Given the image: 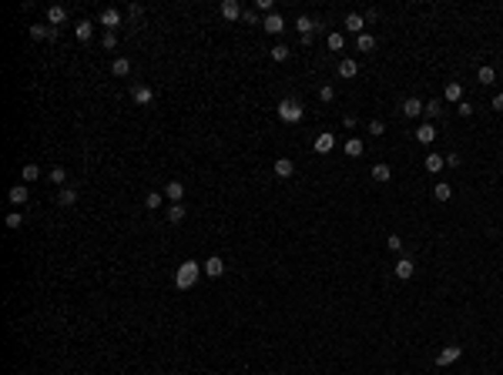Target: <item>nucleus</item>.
<instances>
[{
	"instance_id": "nucleus-33",
	"label": "nucleus",
	"mask_w": 503,
	"mask_h": 375,
	"mask_svg": "<svg viewBox=\"0 0 503 375\" xmlns=\"http://www.w3.org/2000/svg\"><path fill=\"white\" fill-rule=\"evenodd\" d=\"M20 178H24V181H37L40 168H37V164H24V168H20Z\"/></svg>"
},
{
	"instance_id": "nucleus-46",
	"label": "nucleus",
	"mask_w": 503,
	"mask_h": 375,
	"mask_svg": "<svg viewBox=\"0 0 503 375\" xmlns=\"http://www.w3.org/2000/svg\"><path fill=\"white\" fill-rule=\"evenodd\" d=\"M446 164H449V168H460V154L449 151V154H446Z\"/></svg>"
},
{
	"instance_id": "nucleus-28",
	"label": "nucleus",
	"mask_w": 503,
	"mask_h": 375,
	"mask_svg": "<svg viewBox=\"0 0 503 375\" xmlns=\"http://www.w3.org/2000/svg\"><path fill=\"white\" fill-rule=\"evenodd\" d=\"M423 114H426V118H439V114H443V101H426L423 104Z\"/></svg>"
},
{
	"instance_id": "nucleus-31",
	"label": "nucleus",
	"mask_w": 503,
	"mask_h": 375,
	"mask_svg": "<svg viewBox=\"0 0 503 375\" xmlns=\"http://www.w3.org/2000/svg\"><path fill=\"white\" fill-rule=\"evenodd\" d=\"M326 44H329V50H342V47H346V37H342L339 31H332V34H329V40H326Z\"/></svg>"
},
{
	"instance_id": "nucleus-17",
	"label": "nucleus",
	"mask_w": 503,
	"mask_h": 375,
	"mask_svg": "<svg viewBox=\"0 0 503 375\" xmlns=\"http://www.w3.org/2000/svg\"><path fill=\"white\" fill-rule=\"evenodd\" d=\"M111 74H114V77H128V74H131V61H128V57H118V61L111 64Z\"/></svg>"
},
{
	"instance_id": "nucleus-39",
	"label": "nucleus",
	"mask_w": 503,
	"mask_h": 375,
	"mask_svg": "<svg viewBox=\"0 0 503 375\" xmlns=\"http://www.w3.org/2000/svg\"><path fill=\"white\" fill-rule=\"evenodd\" d=\"M319 97H322L326 104H332V101H335V88H332V84H326V88L319 91Z\"/></svg>"
},
{
	"instance_id": "nucleus-21",
	"label": "nucleus",
	"mask_w": 503,
	"mask_h": 375,
	"mask_svg": "<svg viewBox=\"0 0 503 375\" xmlns=\"http://www.w3.org/2000/svg\"><path fill=\"white\" fill-rule=\"evenodd\" d=\"M433 198H436V201H449V198H453V188H449L446 181L433 184Z\"/></svg>"
},
{
	"instance_id": "nucleus-44",
	"label": "nucleus",
	"mask_w": 503,
	"mask_h": 375,
	"mask_svg": "<svg viewBox=\"0 0 503 375\" xmlns=\"http://www.w3.org/2000/svg\"><path fill=\"white\" fill-rule=\"evenodd\" d=\"M456 111L463 114V118H470V114H473V104H466V101H460V104H456Z\"/></svg>"
},
{
	"instance_id": "nucleus-2",
	"label": "nucleus",
	"mask_w": 503,
	"mask_h": 375,
	"mask_svg": "<svg viewBox=\"0 0 503 375\" xmlns=\"http://www.w3.org/2000/svg\"><path fill=\"white\" fill-rule=\"evenodd\" d=\"M302 104L299 101H292V97H285V101L279 104V118L285 121V124H299V121H302Z\"/></svg>"
},
{
	"instance_id": "nucleus-34",
	"label": "nucleus",
	"mask_w": 503,
	"mask_h": 375,
	"mask_svg": "<svg viewBox=\"0 0 503 375\" xmlns=\"http://www.w3.org/2000/svg\"><path fill=\"white\" fill-rule=\"evenodd\" d=\"M272 61H279V64H282V61H288V47H285V44H275V47H272Z\"/></svg>"
},
{
	"instance_id": "nucleus-12",
	"label": "nucleus",
	"mask_w": 503,
	"mask_h": 375,
	"mask_svg": "<svg viewBox=\"0 0 503 375\" xmlns=\"http://www.w3.org/2000/svg\"><path fill=\"white\" fill-rule=\"evenodd\" d=\"M416 141L419 144H433L436 141V128H433V124H419V128H416Z\"/></svg>"
},
{
	"instance_id": "nucleus-7",
	"label": "nucleus",
	"mask_w": 503,
	"mask_h": 375,
	"mask_svg": "<svg viewBox=\"0 0 503 375\" xmlns=\"http://www.w3.org/2000/svg\"><path fill=\"white\" fill-rule=\"evenodd\" d=\"M131 97H135L138 104H151L154 101V91L144 88V84H135V88H131Z\"/></svg>"
},
{
	"instance_id": "nucleus-11",
	"label": "nucleus",
	"mask_w": 503,
	"mask_h": 375,
	"mask_svg": "<svg viewBox=\"0 0 503 375\" xmlns=\"http://www.w3.org/2000/svg\"><path fill=\"white\" fill-rule=\"evenodd\" d=\"M181 194H184L181 181H168V184H165V198H168V201H175V205H181Z\"/></svg>"
},
{
	"instance_id": "nucleus-20",
	"label": "nucleus",
	"mask_w": 503,
	"mask_h": 375,
	"mask_svg": "<svg viewBox=\"0 0 503 375\" xmlns=\"http://www.w3.org/2000/svg\"><path fill=\"white\" fill-rule=\"evenodd\" d=\"M389 178H392V168H389V164H373V181L386 184Z\"/></svg>"
},
{
	"instance_id": "nucleus-29",
	"label": "nucleus",
	"mask_w": 503,
	"mask_h": 375,
	"mask_svg": "<svg viewBox=\"0 0 503 375\" xmlns=\"http://www.w3.org/2000/svg\"><path fill=\"white\" fill-rule=\"evenodd\" d=\"M346 154H349V158H359L362 154V141L359 137H349V141H346Z\"/></svg>"
},
{
	"instance_id": "nucleus-41",
	"label": "nucleus",
	"mask_w": 503,
	"mask_h": 375,
	"mask_svg": "<svg viewBox=\"0 0 503 375\" xmlns=\"http://www.w3.org/2000/svg\"><path fill=\"white\" fill-rule=\"evenodd\" d=\"M20 224H24V215H20V211L7 215V228H20Z\"/></svg>"
},
{
	"instance_id": "nucleus-38",
	"label": "nucleus",
	"mask_w": 503,
	"mask_h": 375,
	"mask_svg": "<svg viewBox=\"0 0 503 375\" xmlns=\"http://www.w3.org/2000/svg\"><path fill=\"white\" fill-rule=\"evenodd\" d=\"M50 181H54V184H64L67 181V171L64 168H50Z\"/></svg>"
},
{
	"instance_id": "nucleus-40",
	"label": "nucleus",
	"mask_w": 503,
	"mask_h": 375,
	"mask_svg": "<svg viewBox=\"0 0 503 375\" xmlns=\"http://www.w3.org/2000/svg\"><path fill=\"white\" fill-rule=\"evenodd\" d=\"M101 44H104V50H114V44H118V37H114V31H108L101 37Z\"/></svg>"
},
{
	"instance_id": "nucleus-36",
	"label": "nucleus",
	"mask_w": 503,
	"mask_h": 375,
	"mask_svg": "<svg viewBox=\"0 0 503 375\" xmlns=\"http://www.w3.org/2000/svg\"><path fill=\"white\" fill-rule=\"evenodd\" d=\"M161 201H165V194H158V191H151V194H148V198H144V205L151 208V211H158V208H161Z\"/></svg>"
},
{
	"instance_id": "nucleus-25",
	"label": "nucleus",
	"mask_w": 503,
	"mask_h": 375,
	"mask_svg": "<svg viewBox=\"0 0 503 375\" xmlns=\"http://www.w3.org/2000/svg\"><path fill=\"white\" fill-rule=\"evenodd\" d=\"M296 31H299V34H302V37H309V34H312V31H315V20H312V17H305V14H302V17H299V20H296Z\"/></svg>"
},
{
	"instance_id": "nucleus-10",
	"label": "nucleus",
	"mask_w": 503,
	"mask_h": 375,
	"mask_svg": "<svg viewBox=\"0 0 503 375\" xmlns=\"http://www.w3.org/2000/svg\"><path fill=\"white\" fill-rule=\"evenodd\" d=\"M262 27H265L269 34H282V31H285V20H282L279 14H269V17L262 20Z\"/></svg>"
},
{
	"instance_id": "nucleus-30",
	"label": "nucleus",
	"mask_w": 503,
	"mask_h": 375,
	"mask_svg": "<svg viewBox=\"0 0 503 375\" xmlns=\"http://www.w3.org/2000/svg\"><path fill=\"white\" fill-rule=\"evenodd\" d=\"M7 198L14 201V205H24V201H27V188H24V184H17V188H10Z\"/></svg>"
},
{
	"instance_id": "nucleus-18",
	"label": "nucleus",
	"mask_w": 503,
	"mask_h": 375,
	"mask_svg": "<svg viewBox=\"0 0 503 375\" xmlns=\"http://www.w3.org/2000/svg\"><path fill=\"white\" fill-rule=\"evenodd\" d=\"M47 20H50V24H64V20H67V7H61V4L47 7Z\"/></svg>"
},
{
	"instance_id": "nucleus-4",
	"label": "nucleus",
	"mask_w": 503,
	"mask_h": 375,
	"mask_svg": "<svg viewBox=\"0 0 503 375\" xmlns=\"http://www.w3.org/2000/svg\"><path fill=\"white\" fill-rule=\"evenodd\" d=\"M443 101H446V104H460V101H463V88H460L456 80H449L446 88H443Z\"/></svg>"
},
{
	"instance_id": "nucleus-3",
	"label": "nucleus",
	"mask_w": 503,
	"mask_h": 375,
	"mask_svg": "<svg viewBox=\"0 0 503 375\" xmlns=\"http://www.w3.org/2000/svg\"><path fill=\"white\" fill-rule=\"evenodd\" d=\"M460 355H463V349H460V345H449V349H443V352L436 355V365H453Z\"/></svg>"
},
{
	"instance_id": "nucleus-37",
	"label": "nucleus",
	"mask_w": 503,
	"mask_h": 375,
	"mask_svg": "<svg viewBox=\"0 0 503 375\" xmlns=\"http://www.w3.org/2000/svg\"><path fill=\"white\" fill-rule=\"evenodd\" d=\"M386 248H389V251H403V238L400 235H389V238H386Z\"/></svg>"
},
{
	"instance_id": "nucleus-16",
	"label": "nucleus",
	"mask_w": 503,
	"mask_h": 375,
	"mask_svg": "<svg viewBox=\"0 0 503 375\" xmlns=\"http://www.w3.org/2000/svg\"><path fill=\"white\" fill-rule=\"evenodd\" d=\"M362 27H366V17H362V14H349V17H346V31L362 34Z\"/></svg>"
},
{
	"instance_id": "nucleus-19",
	"label": "nucleus",
	"mask_w": 503,
	"mask_h": 375,
	"mask_svg": "<svg viewBox=\"0 0 503 375\" xmlns=\"http://www.w3.org/2000/svg\"><path fill=\"white\" fill-rule=\"evenodd\" d=\"M91 34H94V24H91V20H77L74 37H77V40H91Z\"/></svg>"
},
{
	"instance_id": "nucleus-35",
	"label": "nucleus",
	"mask_w": 503,
	"mask_h": 375,
	"mask_svg": "<svg viewBox=\"0 0 503 375\" xmlns=\"http://www.w3.org/2000/svg\"><path fill=\"white\" fill-rule=\"evenodd\" d=\"M61 205H77V188H64L61 191Z\"/></svg>"
},
{
	"instance_id": "nucleus-1",
	"label": "nucleus",
	"mask_w": 503,
	"mask_h": 375,
	"mask_svg": "<svg viewBox=\"0 0 503 375\" xmlns=\"http://www.w3.org/2000/svg\"><path fill=\"white\" fill-rule=\"evenodd\" d=\"M201 278V265L198 262H181V268L175 272V285L181 288V292H188V288H195V281Z\"/></svg>"
},
{
	"instance_id": "nucleus-23",
	"label": "nucleus",
	"mask_w": 503,
	"mask_h": 375,
	"mask_svg": "<svg viewBox=\"0 0 503 375\" xmlns=\"http://www.w3.org/2000/svg\"><path fill=\"white\" fill-rule=\"evenodd\" d=\"M101 24H104V27H118V24H121V14H118L114 7L101 10Z\"/></svg>"
},
{
	"instance_id": "nucleus-8",
	"label": "nucleus",
	"mask_w": 503,
	"mask_h": 375,
	"mask_svg": "<svg viewBox=\"0 0 503 375\" xmlns=\"http://www.w3.org/2000/svg\"><path fill=\"white\" fill-rule=\"evenodd\" d=\"M403 114H406V118H419V114H423V101H419V97H406V101H403Z\"/></svg>"
},
{
	"instance_id": "nucleus-45",
	"label": "nucleus",
	"mask_w": 503,
	"mask_h": 375,
	"mask_svg": "<svg viewBox=\"0 0 503 375\" xmlns=\"http://www.w3.org/2000/svg\"><path fill=\"white\" fill-rule=\"evenodd\" d=\"M242 17H245V24H258V10H245Z\"/></svg>"
},
{
	"instance_id": "nucleus-22",
	"label": "nucleus",
	"mask_w": 503,
	"mask_h": 375,
	"mask_svg": "<svg viewBox=\"0 0 503 375\" xmlns=\"http://www.w3.org/2000/svg\"><path fill=\"white\" fill-rule=\"evenodd\" d=\"M292 171H296V164H292L288 158H279V161H275V175H279V178H292Z\"/></svg>"
},
{
	"instance_id": "nucleus-24",
	"label": "nucleus",
	"mask_w": 503,
	"mask_h": 375,
	"mask_svg": "<svg viewBox=\"0 0 503 375\" xmlns=\"http://www.w3.org/2000/svg\"><path fill=\"white\" fill-rule=\"evenodd\" d=\"M356 47H359L362 54H369V50L376 47V37H373V34H366V31H362L359 37H356Z\"/></svg>"
},
{
	"instance_id": "nucleus-6",
	"label": "nucleus",
	"mask_w": 503,
	"mask_h": 375,
	"mask_svg": "<svg viewBox=\"0 0 503 375\" xmlns=\"http://www.w3.org/2000/svg\"><path fill=\"white\" fill-rule=\"evenodd\" d=\"M201 272H205L208 278H218V275L225 272V262H222V258H218V255H215V258H208V262L201 265Z\"/></svg>"
},
{
	"instance_id": "nucleus-15",
	"label": "nucleus",
	"mask_w": 503,
	"mask_h": 375,
	"mask_svg": "<svg viewBox=\"0 0 503 375\" xmlns=\"http://www.w3.org/2000/svg\"><path fill=\"white\" fill-rule=\"evenodd\" d=\"M356 74H359V64L352 57H342L339 61V77H356Z\"/></svg>"
},
{
	"instance_id": "nucleus-27",
	"label": "nucleus",
	"mask_w": 503,
	"mask_h": 375,
	"mask_svg": "<svg viewBox=\"0 0 503 375\" xmlns=\"http://www.w3.org/2000/svg\"><path fill=\"white\" fill-rule=\"evenodd\" d=\"M476 80H480V84H493V80H496V71H493L490 64H483V67L476 71Z\"/></svg>"
},
{
	"instance_id": "nucleus-13",
	"label": "nucleus",
	"mask_w": 503,
	"mask_h": 375,
	"mask_svg": "<svg viewBox=\"0 0 503 375\" xmlns=\"http://www.w3.org/2000/svg\"><path fill=\"white\" fill-rule=\"evenodd\" d=\"M335 148V134H319L315 137V154H329Z\"/></svg>"
},
{
	"instance_id": "nucleus-42",
	"label": "nucleus",
	"mask_w": 503,
	"mask_h": 375,
	"mask_svg": "<svg viewBox=\"0 0 503 375\" xmlns=\"http://www.w3.org/2000/svg\"><path fill=\"white\" fill-rule=\"evenodd\" d=\"M255 10L258 14H272V0H255Z\"/></svg>"
},
{
	"instance_id": "nucleus-32",
	"label": "nucleus",
	"mask_w": 503,
	"mask_h": 375,
	"mask_svg": "<svg viewBox=\"0 0 503 375\" xmlns=\"http://www.w3.org/2000/svg\"><path fill=\"white\" fill-rule=\"evenodd\" d=\"M168 221H171V224H181L184 221V208L181 205H171V208H168Z\"/></svg>"
},
{
	"instance_id": "nucleus-14",
	"label": "nucleus",
	"mask_w": 503,
	"mask_h": 375,
	"mask_svg": "<svg viewBox=\"0 0 503 375\" xmlns=\"http://www.w3.org/2000/svg\"><path fill=\"white\" fill-rule=\"evenodd\" d=\"M54 34L57 31H54V27H47V24H34L31 27V37L34 40H54Z\"/></svg>"
},
{
	"instance_id": "nucleus-5",
	"label": "nucleus",
	"mask_w": 503,
	"mask_h": 375,
	"mask_svg": "<svg viewBox=\"0 0 503 375\" xmlns=\"http://www.w3.org/2000/svg\"><path fill=\"white\" fill-rule=\"evenodd\" d=\"M413 272H416L413 258H400V262H396V278H400V281H409V278H413Z\"/></svg>"
},
{
	"instance_id": "nucleus-47",
	"label": "nucleus",
	"mask_w": 503,
	"mask_h": 375,
	"mask_svg": "<svg viewBox=\"0 0 503 375\" xmlns=\"http://www.w3.org/2000/svg\"><path fill=\"white\" fill-rule=\"evenodd\" d=\"M493 111H500V114H503V94H496V97H493Z\"/></svg>"
},
{
	"instance_id": "nucleus-43",
	"label": "nucleus",
	"mask_w": 503,
	"mask_h": 375,
	"mask_svg": "<svg viewBox=\"0 0 503 375\" xmlns=\"http://www.w3.org/2000/svg\"><path fill=\"white\" fill-rule=\"evenodd\" d=\"M383 131H386L383 121H369V134H383Z\"/></svg>"
},
{
	"instance_id": "nucleus-26",
	"label": "nucleus",
	"mask_w": 503,
	"mask_h": 375,
	"mask_svg": "<svg viewBox=\"0 0 503 375\" xmlns=\"http://www.w3.org/2000/svg\"><path fill=\"white\" fill-rule=\"evenodd\" d=\"M443 168H446V158H443V154H430V158H426V171L436 175V171H443Z\"/></svg>"
},
{
	"instance_id": "nucleus-9",
	"label": "nucleus",
	"mask_w": 503,
	"mask_h": 375,
	"mask_svg": "<svg viewBox=\"0 0 503 375\" xmlns=\"http://www.w3.org/2000/svg\"><path fill=\"white\" fill-rule=\"evenodd\" d=\"M242 14H245V10L239 7V0H225V4H222V17H225V20H239Z\"/></svg>"
}]
</instances>
